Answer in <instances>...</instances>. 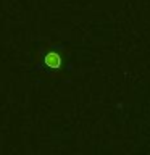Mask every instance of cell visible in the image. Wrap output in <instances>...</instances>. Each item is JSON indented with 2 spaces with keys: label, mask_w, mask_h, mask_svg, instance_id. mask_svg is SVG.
Listing matches in <instances>:
<instances>
[{
  "label": "cell",
  "mask_w": 150,
  "mask_h": 155,
  "mask_svg": "<svg viewBox=\"0 0 150 155\" xmlns=\"http://www.w3.org/2000/svg\"><path fill=\"white\" fill-rule=\"evenodd\" d=\"M45 65L50 68H60L61 65V58L57 52H48L45 55Z\"/></svg>",
  "instance_id": "6da1fadb"
}]
</instances>
